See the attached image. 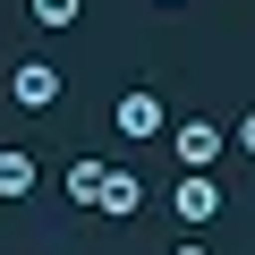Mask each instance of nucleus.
<instances>
[{
    "label": "nucleus",
    "mask_w": 255,
    "mask_h": 255,
    "mask_svg": "<svg viewBox=\"0 0 255 255\" xmlns=\"http://www.w3.org/2000/svg\"><path fill=\"white\" fill-rule=\"evenodd\" d=\"M17 196H34V153L26 145H0V204H17Z\"/></svg>",
    "instance_id": "nucleus-6"
},
{
    "label": "nucleus",
    "mask_w": 255,
    "mask_h": 255,
    "mask_svg": "<svg viewBox=\"0 0 255 255\" xmlns=\"http://www.w3.org/2000/svg\"><path fill=\"white\" fill-rule=\"evenodd\" d=\"M85 17V0H34V26L43 34H60V26H77Z\"/></svg>",
    "instance_id": "nucleus-8"
},
{
    "label": "nucleus",
    "mask_w": 255,
    "mask_h": 255,
    "mask_svg": "<svg viewBox=\"0 0 255 255\" xmlns=\"http://www.w3.org/2000/svg\"><path fill=\"white\" fill-rule=\"evenodd\" d=\"M162 9H179V0H162Z\"/></svg>",
    "instance_id": "nucleus-11"
},
{
    "label": "nucleus",
    "mask_w": 255,
    "mask_h": 255,
    "mask_svg": "<svg viewBox=\"0 0 255 255\" xmlns=\"http://www.w3.org/2000/svg\"><path fill=\"white\" fill-rule=\"evenodd\" d=\"M170 255H213V247H204V238H179V247H170Z\"/></svg>",
    "instance_id": "nucleus-10"
},
{
    "label": "nucleus",
    "mask_w": 255,
    "mask_h": 255,
    "mask_svg": "<svg viewBox=\"0 0 255 255\" xmlns=\"http://www.w3.org/2000/svg\"><path fill=\"white\" fill-rule=\"evenodd\" d=\"M9 94H17V111H51V102H60V68H51V60H17Z\"/></svg>",
    "instance_id": "nucleus-3"
},
{
    "label": "nucleus",
    "mask_w": 255,
    "mask_h": 255,
    "mask_svg": "<svg viewBox=\"0 0 255 255\" xmlns=\"http://www.w3.org/2000/svg\"><path fill=\"white\" fill-rule=\"evenodd\" d=\"M94 213H111V221L145 213V179H136V170H102V196H94Z\"/></svg>",
    "instance_id": "nucleus-5"
},
{
    "label": "nucleus",
    "mask_w": 255,
    "mask_h": 255,
    "mask_svg": "<svg viewBox=\"0 0 255 255\" xmlns=\"http://www.w3.org/2000/svg\"><path fill=\"white\" fill-rule=\"evenodd\" d=\"M238 145H247V153H255V111H247V119H238Z\"/></svg>",
    "instance_id": "nucleus-9"
},
{
    "label": "nucleus",
    "mask_w": 255,
    "mask_h": 255,
    "mask_svg": "<svg viewBox=\"0 0 255 255\" xmlns=\"http://www.w3.org/2000/svg\"><path fill=\"white\" fill-rule=\"evenodd\" d=\"M111 128H119L128 145H145V136H162V128H170V111H162V94H153V85H128V94L111 102Z\"/></svg>",
    "instance_id": "nucleus-1"
},
{
    "label": "nucleus",
    "mask_w": 255,
    "mask_h": 255,
    "mask_svg": "<svg viewBox=\"0 0 255 255\" xmlns=\"http://www.w3.org/2000/svg\"><path fill=\"white\" fill-rule=\"evenodd\" d=\"M60 187H68V204H94V196H102V162H94V153H77Z\"/></svg>",
    "instance_id": "nucleus-7"
},
{
    "label": "nucleus",
    "mask_w": 255,
    "mask_h": 255,
    "mask_svg": "<svg viewBox=\"0 0 255 255\" xmlns=\"http://www.w3.org/2000/svg\"><path fill=\"white\" fill-rule=\"evenodd\" d=\"M170 204H179V221H196V230H204V221L221 213V187H213V170H187V179L170 187Z\"/></svg>",
    "instance_id": "nucleus-4"
},
{
    "label": "nucleus",
    "mask_w": 255,
    "mask_h": 255,
    "mask_svg": "<svg viewBox=\"0 0 255 255\" xmlns=\"http://www.w3.org/2000/svg\"><path fill=\"white\" fill-rule=\"evenodd\" d=\"M221 145H230V136H221L213 119H179V128H170V153H179V170H213V162H221Z\"/></svg>",
    "instance_id": "nucleus-2"
}]
</instances>
